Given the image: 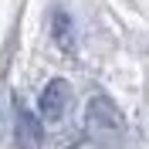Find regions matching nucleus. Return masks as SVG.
Segmentation results:
<instances>
[{
  "label": "nucleus",
  "instance_id": "4",
  "mask_svg": "<svg viewBox=\"0 0 149 149\" xmlns=\"http://www.w3.org/2000/svg\"><path fill=\"white\" fill-rule=\"evenodd\" d=\"M51 27H54V41L65 47V51H71V47H74V27H71V17H68L65 10H58Z\"/></svg>",
  "mask_w": 149,
  "mask_h": 149
},
{
  "label": "nucleus",
  "instance_id": "2",
  "mask_svg": "<svg viewBox=\"0 0 149 149\" xmlns=\"http://www.w3.org/2000/svg\"><path fill=\"white\" fill-rule=\"evenodd\" d=\"M85 122H88L92 129L119 132V129H122V112L115 109V102H112V98H105V95H95L92 102H88V112H85Z\"/></svg>",
  "mask_w": 149,
  "mask_h": 149
},
{
  "label": "nucleus",
  "instance_id": "1",
  "mask_svg": "<svg viewBox=\"0 0 149 149\" xmlns=\"http://www.w3.org/2000/svg\"><path fill=\"white\" fill-rule=\"evenodd\" d=\"M68 98H71L68 81H61V78L47 81V85H44V92H41V98H37L41 119H44V122H58L61 115H65V109H68Z\"/></svg>",
  "mask_w": 149,
  "mask_h": 149
},
{
  "label": "nucleus",
  "instance_id": "3",
  "mask_svg": "<svg viewBox=\"0 0 149 149\" xmlns=\"http://www.w3.org/2000/svg\"><path fill=\"white\" fill-rule=\"evenodd\" d=\"M37 139H41V129H37L34 115H31L27 109H17V142L24 149H34Z\"/></svg>",
  "mask_w": 149,
  "mask_h": 149
}]
</instances>
